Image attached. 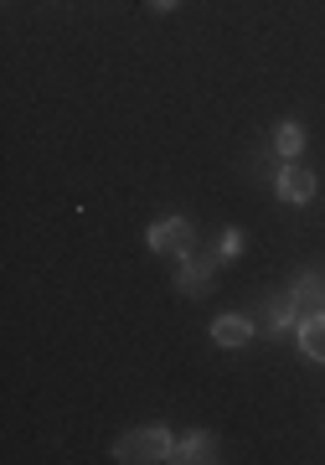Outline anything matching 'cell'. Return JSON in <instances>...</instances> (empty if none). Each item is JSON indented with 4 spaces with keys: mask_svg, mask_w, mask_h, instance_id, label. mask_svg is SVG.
<instances>
[{
    "mask_svg": "<svg viewBox=\"0 0 325 465\" xmlns=\"http://www.w3.org/2000/svg\"><path fill=\"white\" fill-rule=\"evenodd\" d=\"M290 316L294 321H310V316H325V280L320 274H300L290 290Z\"/></svg>",
    "mask_w": 325,
    "mask_h": 465,
    "instance_id": "cell-3",
    "label": "cell"
},
{
    "mask_svg": "<svg viewBox=\"0 0 325 465\" xmlns=\"http://www.w3.org/2000/svg\"><path fill=\"white\" fill-rule=\"evenodd\" d=\"M274 192L300 207V202L315 197V171H310V166H284V171H279V182H274Z\"/></svg>",
    "mask_w": 325,
    "mask_h": 465,
    "instance_id": "cell-6",
    "label": "cell"
},
{
    "mask_svg": "<svg viewBox=\"0 0 325 465\" xmlns=\"http://www.w3.org/2000/svg\"><path fill=\"white\" fill-rule=\"evenodd\" d=\"M171 430H161V424H145V430H130L114 440V460L124 465H140V460H171Z\"/></svg>",
    "mask_w": 325,
    "mask_h": 465,
    "instance_id": "cell-1",
    "label": "cell"
},
{
    "mask_svg": "<svg viewBox=\"0 0 325 465\" xmlns=\"http://www.w3.org/2000/svg\"><path fill=\"white\" fill-rule=\"evenodd\" d=\"M171 460H181V465H212L217 460V434H186V440H176L171 445Z\"/></svg>",
    "mask_w": 325,
    "mask_h": 465,
    "instance_id": "cell-5",
    "label": "cell"
},
{
    "mask_svg": "<svg viewBox=\"0 0 325 465\" xmlns=\"http://www.w3.org/2000/svg\"><path fill=\"white\" fill-rule=\"evenodd\" d=\"M248 336H253V321L248 316H217L212 321V341H217V347H248Z\"/></svg>",
    "mask_w": 325,
    "mask_h": 465,
    "instance_id": "cell-7",
    "label": "cell"
},
{
    "mask_svg": "<svg viewBox=\"0 0 325 465\" xmlns=\"http://www.w3.org/2000/svg\"><path fill=\"white\" fill-rule=\"evenodd\" d=\"M145 5H150V11H155V16H165V11H176L181 0H145Z\"/></svg>",
    "mask_w": 325,
    "mask_h": 465,
    "instance_id": "cell-11",
    "label": "cell"
},
{
    "mask_svg": "<svg viewBox=\"0 0 325 465\" xmlns=\"http://www.w3.org/2000/svg\"><path fill=\"white\" fill-rule=\"evenodd\" d=\"M243 243H248L243 232L228 228V232H222V243H217V259H238V253H243Z\"/></svg>",
    "mask_w": 325,
    "mask_h": 465,
    "instance_id": "cell-10",
    "label": "cell"
},
{
    "mask_svg": "<svg viewBox=\"0 0 325 465\" xmlns=\"http://www.w3.org/2000/svg\"><path fill=\"white\" fill-rule=\"evenodd\" d=\"M300 351H305L310 362H325V316H310V321H300Z\"/></svg>",
    "mask_w": 325,
    "mask_h": 465,
    "instance_id": "cell-8",
    "label": "cell"
},
{
    "mask_svg": "<svg viewBox=\"0 0 325 465\" xmlns=\"http://www.w3.org/2000/svg\"><path fill=\"white\" fill-rule=\"evenodd\" d=\"M274 150H279V155H284V161H294V155L305 150V130H300L294 119H284V124H279V130H274Z\"/></svg>",
    "mask_w": 325,
    "mask_h": 465,
    "instance_id": "cell-9",
    "label": "cell"
},
{
    "mask_svg": "<svg viewBox=\"0 0 325 465\" xmlns=\"http://www.w3.org/2000/svg\"><path fill=\"white\" fill-rule=\"evenodd\" d=\"M176 290L181 295H207L212 290V259H196V253H186V259H181V269H176Z\"/></svg>",
    "mask_w": 325,
    "mask_h": 465,
    "instance_id": "cell-4",
    "label": "cell"
},
{
    "mask_svg": "<svg viewBox=\"0 0 325 465\" xmlns=\"http://www.w3.org/2000/svg\"><path fill=\"white\" fill-rule=\"evenodd\" d=\"M145 243L155 253H165V259H186V253H192V243H196V232H192V223H186V217H161V223H150Z\"/></svg>",
    "mask_w": 325,
    "mask_h": 465,
    "instance_id": "cell-2",
    "label": "cell"
}]
</instances>
